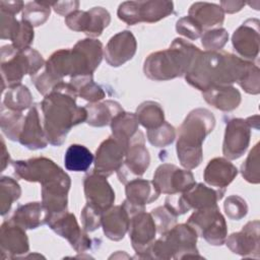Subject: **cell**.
Here are the masks:
<instances>
[{
	"instance_id": "cell-28",
	"label": "cell",
	"mask_w": 260,
	"mask_h": 260,
	"mask_svg": "<svg viewBox=\"0 0 260 260\" xmlns=\"http://www.w3.org/2000/svg\"><path fill=\"white\" fill-rule=\"evenodd\" d=\"M202 92L204 100L220 111H233L241 103L240 91L231 85L213 86Z\"/></svg>"
},
{
	"instance_id": "cell-37",
	"label": "cell",
	"mask_w": 260,
	"mask_h": 260,
	"mask_svg": "<svg viewBox=\"0 0 260 260\" xmlns=\"http://www.w3.org/2000/svg\"><path fill=\"white\" fill-rule=\"evenodd\" d=\"M50 5H52V3L38 1L26 3L23 7L22 19L32 26L42 25L50 16Z\"/></svg>"
},
{
	"instance_id": "cell-29",
	"label": "cell",
	"mask_w": 260,
	"mask_h": 260,
	"mask_svg": "<svg viewBox=\"0 0 260 260\" xmlns=\"http://www.w3.org/2000/svg\"><path fill=\"white\" fill-rule=\"evenodd\" d=\"M88 125L93 127H103L111 124L113 119L124 112L123 108L114 101H106L103 103H91L85 107Z\"/></svg>"
},
{
	"instance_id": "cell-31",
	"label": "cell",
	"mask_w": 260,
	"mask_h": 260,
	"mask_svg": "<svg viewBox=\"0 0 260 260\" xmlns=\"http://www.w3.org/2000/svg\"><path fill=\"white\" fill-rule=\"evenodd\" d=\"M93 161V154L81 144H71L64 155V165L68 171L85 172Z\"/></svg>"
},
{
	"instance_id": "cell-41",
	"label": "cell",
	"mask_w": 260,
	"mask_h": 260,
	"mask_svg": "<svg viewBox=\"0 0 260 260\" xmlns=\"http://www.w3.org/2000/svg\"><path fill=\"white\" fill-rule=\"evenodd\" d=\"M34 26L26 22L25 20L19 21L15 31L13 32L11 37L12 45L18 49V50H24L26 48H29V45L31 44L34 40Z\"/></svg>"
},
{
	"instance_id": "cell-8",
	"label": "cell",
	"mask_w": 260,
	"mask_h": 260,
	"mask_svg": "<svg viewBox=\"0 0 260 260\" xmlns=\"http://www.w3.org/2000/svg\"><path fill=\"white\" fill-rule=\"evenodd\" d=\"M174 4L171 1H126L118 8V17L133 25L137 22H155L173 13Z\"/></svg>"
},
{
	"instance_id": "cell-21",
	"label": "cell",
	"mask_w": 260,
	"mask_h": 260,
	"mask_svg": "<svg viewBox=\"0 0 260 260\" xmlns=\"http://www.w3.org/2000/svg\"><path fill=\"white\" fill-rule=\"evenodd\" d=\"M0 245L3 257H17L28 252V239L23 228L18 225L11 218L2 223L0 234Z\"/></svg>"
},
{
	"instance_id": "cell-16",
	"label": "cell",
	"mask_w": 260,
	"mask_h": 260,
	"mask_svg": "<svg viewBox=\"0 0 260 260\" xmlns=\"http://www.w3.org/2000/svg\"><path fill=\"white\" fill-rule=\"evenodd\" d=\"M84 194L88 204L105 212L115 201V192L106 177L91 172L83 180Z\"/></svg>"
},
{
	"instance_id": "cell-9",
	"label": "cell",
	"mask_w": 260,
	"mask_h": 260,
	"mask_svg": "<svg viewBox=\"0 0 260 260\" xmlns=\"http://www.w3.org/2000/svg\"><path fill=\"white\" fill-rule=\"evenodd\" d=\"M225 189L209 188L202 183L193 185L190 189L172 196L171 204L173 209L179 214H184L191 208L200 209L215 205L220 200Z\"/></svg>"
},
{
	"instance_id": "cell-1",
	"label": "cell",
	"mask_w": 260,
	"mask_h": 260,
	"mask_svg": "<svg viewBox=\"0 0 260 260\" xmlns=\"http://www.w3.org/2000/svg\"><path fill=\"white\" fill-rule=\"evenodd\" d=\"M78 93L69 82L58 83L47 95H45L41 108L44 116V129L52 145H61L70 129L86 121L85 108L76 105Z\"/></svg>"
},
{
	"instance_id": "cell-52",
	"label": "cell",
	"mask_w": 260,
	"mask_h": 260,
	"mask_svg": "<svg viewBox=\"0 0 260 260\" xmlns=\"http://www.w3.org/2000/svg\"><path fill=\"white\" fill-rule=\"evenodd\" d=\"M245 2L242 1H221L220 2V8L223 12L228 13H235L242 9L243 6H245Z\"/></svg>"
},
{
	"instance_id": "cell-40",
	"label": "cell",
	"mask_w": 260,
	"mask_h": 260,
	"mask_svg": "<svg viewBox=\"0 0 260 260\" xmlns=\"http://www.w3.org/2000/svg\"><path fill=\"white\" fill-rule=\"evenodd\" d=\"M241 172L246 181L253 184L259 183V143L255 144L253 149L249 152L246 160L242 165Z\"/></svg>"
},
{
	"instance_id": "cell-23",
	"label": "cell",
	"mask_w": 260,
	"mask_h": 260,
	"mask_svg": "<svg viewBox=\"0 0 260 260\" xmlns=\"http://www.w3.org/2000/svg\"><path fill=\"white\" fill-rule=\"evenodd\" d=\"M18 141L28 149L45 148L48 139L43 128L38 106H32L25 116L23 127Z\"/></svg>"
},
{
	"instance_id": "cell-51",
	"label": "cell",
	"mask_w": 260,
	"mask_h": 260,
	"mask_svg": "<svg viewBox=\"0 0 260 260\" xmlns=\"http://www.w3.org/2000/svg\"><path fill=\"white\" fill-rule=\"evenodd\" d=\"M0 5H1V10L6 11L13 15L18 13L21 10V8L24 7V4L22 1H1Z\"/></svg>"
},
{
	"instance_id": "cell-38",
	"label": "cell",
	"mask_w": 260,
	"mask_h": 260,
	"mask_svg": "<svg viewBox=\"0 0 260 260\" xmlns=\"http://www.w3.org/2000/svg\"><path fill=\"white\" fill-rule=\"evenodd\" d=\"M90 15L89 26L86 35L89 37H99L111 21L110 13L103 7H93L88 10Z\"/></svg>"
},
{
	"instance_id": "cell-15",
	"label": "cell",
	"mask_w": 260,
	"mask_h": 260,
	"mask_svg": "<svg viewBox=\"0 0 260 260\" xmlns=\"http://www.w3.org/2000/svg\"><path fill=\"white\" fill-rule=\"evenodd\" d=\"M126 151L127 148L113 136L104 140L95 151L93 172L109 177L121 167Z\"/></svg>"
},
{
	"instance_id": "cell-25",
	"label": "cell",
	"mask_w": 260,
	"mask_h": 260,
	"mask_svg": "<svg viewBox=\"0 0 260 260\" xmlns=\"http://www.w3.org/2000/svg\"><path fill=\"white\" fill-rule=\"evenodd\" d=\"M238 175V169L224 157L211 159L203 173L204 181L217 189H225Z\"/></svg>"
},
{
	"instance_id": "cell-6",
	"label": "cell",
	"mask_w": 260,
	"mask_h": 260,
	"mask_svg": "<svg viewBox=\"0 0 260 260\" xmlns=\"http://www.w3.org/2000/svg\"><path fill=\"white\" fill-rule=\"evenodd\" d=\"M42 55L31 48L18 50L13 45L1 48V73L4 89L19 84L23 75L37 74L45 66Z\"/></svg>"
},
{
	"instance_id": "cell-48",
	"label": "cell",
	"mask_w": 260,
	"mask_h": 260,
	"mask_svg": "<svg viewBox=\"0 0 260 260\" xmlns=\"http://www.w3.org/2000/svg\"><path fill=\"white\" fill-rule=\"evenodd\" d=\"M90 21V15L88 11L75 10L65 17V23L67 26L75 31L86 32Z\"/></svg>"
},
{
	"instance_id": "cell-22",
	"label": "cell",
	"mask_w": 260,
	"mask_h": 260,
	"mask_svg": "<svg viewBox=\"0 0 260 260\" xmlns=\"http://www.w3.org/2000/svg\"><path fill=\"white\" fill-rule=\"evenodd\" d=\"M136 114L122 112L111 122L113 137L121 142L127 149L135 143H144V135L138 128Z\"/></svg>"
},
{
	"instance_id": "cell-17",
	"label": "cell",
	"mask_w": 260,
	"mask_h": 260,
	"mask_svg": "<svg viewBox=\"0 0 260 260\" xmlns=\"http://www.w3.org/2000/svg\"><path fill=\"white\" fill-rule=\"evenodd\" d=\"M150 162V155L144 143H135L129 146L125 159L117 170V176L121 183L127 184L139 178L147 170Z\"/></svg>"
},
{
	"instance_id": "cell-13",
	"label": "cell",
	"mask_w": 260,
	"mask_h": 260,
	"mask_svg": "<svg viewBox=\"0 0 260 260\" xmlns=\"http://www.w3.org/2000/svg\"><path fill=\"white\" fill-rule=\"evenodd\" d=\"M156 226L151 213L140 211L131 216L129 238L135 252L141 258H147V253L154 242Z\"/></svg>"
},
{
	"instance_id": "cell-33",
	"label": "cell",
	"mask_w": 260,
	"mask_h": 260,
	"mask_svg": "<svg viewBox=\"0 0 260 260\" xmlns=\"http://www.w3.org/2000/svg\"><path fill=\"white\" fill-rule=\"evenodd\" d=\"M138 122L147 130L159 127L165 122L164 110L159 104L151 101L142 103L136 110Z\"/></svg>"
},
{
	"instance_id": "cell-30",
	"label": "cell",
	"mask_w": 260,
	"mask_h": 260,
	"mask_svg": "<svg viewBox=\"0 0 260 260\" xmlns=\"http://www.w3.org/2000/svg\"><path fill=\"white\" fill-rule=\"evenodd\" d=\"M189 16L195 19L203 29L220 25L224 20V12L220 6L208 2L192 4L189 9Z\"/></svg>"
},
{
	"instance_id": "cell-10",
	"label": "cell",
	"mask_w": 260,
	"mask_h": 260,
	"mask_svg": "<svg viewBox=\"0 0 260 260\" xmlns=\"http://www.w3.org/2000/svg\"><path fill=\"white\" fill-rule=\"evenodd\" d=\"M12 167L17 178L28 182H40L42 185L51 182L65 173L52 159L47 157L16 160L12 162Z\"/></svg>"
},
{
	"instance_id": "cell-18",
	"label": "cell",
	"mask_w": 260,
	"mask_h": 260,
	"mask_svg": "<svg viewBox=\"0 0 260 260\" xmlns=\"http://www.w3.org/2000/svg\"><path fill=\"white\" fill-rule=\"evenodd\" d=\"M136 48L137 43L133 34L129 30H123L109 40L104 55L109 65L118 67L133 58Z\"/></svg>"
},
{
	"instance_id": "cell-14",
	"label": "cell",
	"mask_w": 260,
	"mask_h": 260,
	"mask_svg": "<svg viewBox=\"0 0 260 260\" xmlns=\"http://www.w3.org/2000/svg\"><path fill=\"white\" fill-rule=\"evenodd\" d=\"M251 127L246 120L235 118L228 121L222 144V153L229 159L241 157L249 146Z\"/></svg>"
},
{
	"instance_id": "cell-12",
	"label": "cell",
	"mask_w": 260,
	"mask_h": 260,
	"mask_svg": "<svg viewBox=\"0 0 260 260\" xmlns=\"http://www.w3.org/2000/svg\"><path fill=\"white\" fill-rule=\"evenodd\" d=\"M47 223L56 234L68 240L76 252H83L90 248L91 240L78 225L74 214L67 210L60 214L50 216Z\"/></svg>"
},
{
	"instance_id": "cell-47",
	"label": "cell",
	"mask_w": 260,
	"mask_h": 260,
	"mask_svg": "<svg viewBox=\"0 0 260 260\" xmlns=\"http://www.w3.org/2000/svg\"><path fill=\"white\" fill-rule=\"evenodd\" d=\"M102 215L103 211L86 203L80 214L84 230L86 232H93L99 229V226L102 224Z\"/></svg>"
},
{
	"instance_id": "cell-11",
	"label": "cell",
	"mask_w": 260,
	"mask_h": 260,
	"mask_svg": "<svg viewBox=\"0 0 260 260\" xmlns=\"http://www.w3.org/2000/svg\"><path fill=\"white\" fill-rule=\"evenodd\" d=\"M152 182L164 194L182 193L196 184L190 171L179 169L171 164L160 165L153 175Z\"/></svg>"
},
{
	"instance_id": "cell-36",
	"label": "cell",
	"mask_w": 260,
	"mask_h": 260,
	"mask_svg": "<svg viewBox=\"0 0 260 260\" xmlns=\"http://www.w3.org/2000/svg\"><path fill=\"white\" fill-rule=\"evenodd\" d=\"M21 189L18 183L9 177H2L0 180V203L1 214L5 215L12 203L20 197Z\"/></svg>"
},
{
	"instance_id": "cell-45",
	"label": "cell",
	"mask_w": 260,
	"mask_h": 260,
	"mask_svg": "<svg viewBox=\"0 0 260 260\" xmlns=\"http://www.w3.org/2000/svg\"><path fill=\"white\" fill-rule=\"evenodd\" d=\"M223 207L229 218L234 220H240L248 212V205L246 201L238 195L229 196L224 201Z\"/></svg>"
},
{
	"instance_id": "cell-43",
	"label": "cell",
	"mask_w": 260,
	"mask_h": 260,
	"mask_svg": "<svg viewBox=\"0 0 260 260\" xmlns=\"http://www.w3.org/2000/svg\"><path fill=\"white\" fill-rule=\"evenodd\" d=\"M229 34L224 28H215L207 30L202 35L201 43L207 51H217L228 42Z\"/></svg>"
},
{
	"instance_id": "cell-35",
	"label": "cell",
	"mask_w": 260,
	"mask_h": 260,
	"mask_svg": "<svg viewBox=\"0 0 260 260\" xmlns=\"http://www.w3.org/2000/svg\"><path fill=\"white\" fill-rule=\"evenodd\" d=\"M24 120L25 116H23L21 112L11 111L8 109L5 110V108L2 106L0 117L1 130L10 140L18 141Z\"/></svg>"
},
{
	"instance_id": "cell-32",
	"label": "cell",
	"mask_w": 260,
	"mask_h": 260,
	"mask_svg": "<svg viewBox=\"0 0 260 260\" xmlns=\"http://www.w3.org/2000/svg\"><path fill=\"white\" fill-rule=\"evenodd\" d=\"M32 104V98L30 91L25 85L16 84L8 87L5 92L2 106L8 110L22 112Z\"/></svg>"
},
{
	"instance_id": "cell-49",
	"label": "cell",
	"mask_w": 260,
	"mask_h": 260,
	"mask_svg": "<svg viewBox=\"0 0 260 260\" xmlns=\"http://www.w3.org/2000/svg\"><path fill=\"white\" fill-rule=\"evenodd\" d=\"M19 21L13 14L1 10V39H11Z\"/></svg>"
},
{
	"instance_id": "cell-50",
	"label": "cell",
	"mask_w": 260,
	"mask_h": 260,
	"mask_svg": "<svg viewBox=\"0 0 260 260\" xmlns=\"http://www.w3.org/2000/svg\"><path fill=\"white\" fill-rule=\"evenodd\" d=\"M54 10L61 15L67 16L71 12L77 10L79 6L78 1H62V2H52Z\"/></svg>"
},
{
	"instance_id": "cell-46",
	"label": "cell",
	"mask_w": 260,
	"mask_h": 260,
	"mask_svg": "<svg viewBox=\"0 0 260 260\" xmlns=\"http://www.w3.org/2000/svg\"><path fill=\"white\" fill-rule=\"evenodd\" d=\"M176 29L180 35L190 40H196L203 34V28L201 25L189 15L184 16L177 21Z\"/></svg>"
},
{
	"instance_id": "cell-42",
	"label": "cell",
	"mask_w": 260,
	"mask_h": 260,
	"mask_svg": "<svg viewBox=\"0 0 260 260\" xmlns=\"http://www.w3.org/2000/svg\"><path fill=\"white\" fill-rule=\"evenodd\" d=\"M150 213L154 220L156 231L159 234H164L176 225L177 215H175L166 206H158L152 209Z\"/></svg>"
},
{
	"instance_id": "cell-44",
	"label": "cell",
	"mask_w": 260,
	"mask_h": 260,
	"mask_svg": "<svg viewBox=\"0 0 260 260\" xmlns=\"http://www.w3.org/2000/svg\"><path fill=\"white\" fill-rule=\"evenodd\" d=\"M259 68L258 66L251 63L241 79L238 81L240 86L248 93L258 94L260 91V84H259Z\"/></svg>"
},
{
	"instance_id": "cell-4",
	"label": "cell",
	"mask_w": 260,
	"mask_h": 260,
	"mask_svg": "<svg viewBox=\"0 0 260 260\" xmlns=\"http://www.w3.org/2000/svg\"><path fill=\"white\" fill-rule=\"evenodd\" d=\"M201 51L183 40L175 39L167 50L150 54L144 61V74L152 80H170L186 74Z\"/></svg>"
},
{
	"instance_id": "cell-20",
	"label": "cell",
	"mask_w": 260,
	"mask_h": 260,
	"mask_svg": "<svg viewBox=\"0 0 260 260\" xmlns=\"http://www.w3.org/2000/svg\"><path fill=\"white\" fill-rule=\"evenodd\" d=\"M233 46L238 54L247 59H255L259 52V20L247 19L233 35Z\"/></svg>"
},
{
	"instance_id": "cell-53",
	"label": "cell",
	"mask_w": 260,
	"mask_h": 260,
	"mask_svg": "<svg viewBox=\"0 0 260 260\" xmlns=\"http://www.w3.org/2000/svg\"><path fill=\"white\" fill-rule=\"evenodd\" d=\"M1 143H2V154H1V172H2L5 169V167L7 166V162L9 161V153L6 150L3 139L1 140Z\"/></svg>"
},
{
	"instance_id": "cell-5",
	"label": "cell",
	"mask_w": 260,
	"mask_h": 260,
	"mask_svg": "<svg viewBox=\"0 0 260 260\" xmlns=\"http://www.w3.org/2000/svg\"><path fill=\"white\" fill-rule=\"evenodd\" d=\"M196 232L188 224L174 225L171 230L161 234V237L150 246L147 258L155 259H183L199 257L196 248Z\"/></svg>"
},
{
	"instance_id": "cell-7",
	"label": "cell",
	"mask_w": 260,
	"mask_h": 260,
	"mask_svg": "<svg viewBox=\"0 0 260 260\" xmlns=\"http://www.w3.org/2000/svg\"><path fill=\"white\" fill-rule=\"evenodd\" d=\"M187 223L196 232L197 236L213 246L224 244L228 236V228L223 215L217 204L196 209L189 217Z\"/></svg>"
},
{
	"instance_id": "cell-2",
	"label": "cell",
	"mask_w": 260,
	"mask_h": 260,
	"mask_svg": "<svg viewBox=\"0 0 260 260\" xmlns=\"http://www.w3.org/2000/svg\"><path fill=\"white\" fill-rule=\"evenodd\" d=\"M251 62L224 51L200 52L194 59L185 78L201 91L213 86H225L238 82Z\"/></svg>"
},
{
	"instance_id": "cell-19",
	"label": "cell",
	"mask_w": 260,
	"mask_h": 260,
	"mask_svg": "<svg viewBox=\"0 0 260 260\" xmlns=\"http://www.w3.org/2000/svg\"><path fill=\"white\" fill-rule=\"evenodd\" d=\"M230 250L244 257H259V221H249L242 231L232 234L226 240Z\"/></svg>"
},
{
	"instance_id": "cell-26",
	"label": "cell",
	"mask_w": 260,
	"mask_h": 260,
	"mask_svg": "<svg viewBox=\"0 0 260 260\" xmlns=\"http://www.w3.org/2000/svg\"><path fill=\"white\" fill-rule=\"evenodd\" d=\"M127 201L136 207L144 208L145 204H149L156 200L160 194L157 187L152 181L143 179H134L126 184L125 188Z\"/></svg>"
},
{
	"instance_id": "cell-27",
	"label": "cell",
	"mask_w": 260,
	"mask_h": 260,
	"mask_svg": "<svg viewBox=\"0 0 260 260\" xmlns=\"http://www.w3.org/2000/svg\"><path fill=\"white\" fill-rule=\"evenodd\" d=\"M50 213L43 203L28 202L15 209L12 216L14 222L26 229H37L48 222Z\"/></svg>"
},
{
	"instance_id": "cell-24",
	"label": "cell",
	"mask_w": 260,
	"mask_h": 260,
	"mask_svg": "<svg viewBox=\"0 0 260 260\" xmlns=\"http://www.w3.org/2000/svg\"><path fill=\"white\" fill-rule=\"evenodd\" d=\"M131 216L123 205L110 207L102 215V225L105 235L113 240L120 241L129 230Z\"/></svg>"
},
{
	"instance_id": "cell-3",
	"label": "cell",
	"mask_w": 260,
	"mask_h": 260,
	"mask_svg": "<svg viewBox=\"0 0 260 260\" xmlns=\"http://www.w3.org/2000/svg\"><path fill=\"white\" fill-rule=\"evenodd\" d=\"M215 119L206 109H196L188 114L179 128L177 154L186 169L197 168L202 161V142L212 132Z\"/></svg>"
},
{
	"instance_id": "cell-39",
	"label": "cell",
	"mask_w": 260,
	"mask_h": 260,
	"mask_svg": "<svg viewBox=\"0 0 260 260\" xmlns=\"http://www.w3.org/2000/svg\"><path fill=\"white\" fill-rule=\"evenodd\" d=\"M147 138L150 144L155 147H164L175 140L176 131L171 124L164 122L159 127L147 130Z\"/></svg>"
},
{
	"instance_id": "cell-34",
	"label": "cell",
	"mask_w": 260,
	"mask_h": 260,
	"mask_svg": "<svg viewBox=\"0 0 260 260\" xmlns=\"http://www.w3.org/2000/svg\"><path fill=\"white\" fill-rule=\"evenodd\" d=\"M70 83L76 88L77 93L86 101L96 103L105 98V91L99 84L94 83L92 74L72 77Z\"/></svg>"
}]
</instances>
